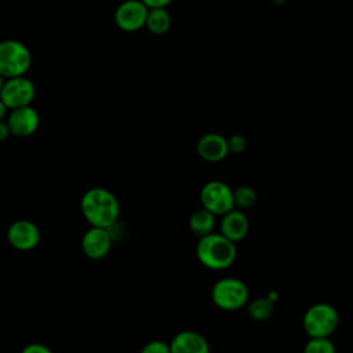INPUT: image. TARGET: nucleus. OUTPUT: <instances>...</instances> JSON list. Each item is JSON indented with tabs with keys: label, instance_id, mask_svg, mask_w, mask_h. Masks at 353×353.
Instances as JSON below:
<instances>
[{
	"label": "nucleus",
	"instance_id": "obj_21",
	"mask_svg": "<svg viewBox=\"0 0 353 353\" xmlns=\"http://www.w3.org/2000/svg\"><path fill=\"white\" fill-rule=\"evenodd\" d=\"M139 353H170V345L161 339H153L145 343Z\"/></svg>",
	"mask_w": 353,
	"mask_h": 353
},
{
	"label": "nucleus",
	"instance_id": "obj_1",
	"mask_svg": "<svg viewBox=\"0 0 353 353\" xmlns=\"http://www.w3.org/2000/svg\"><path fill=\"white\" fill-rule=\"evenodd\" d=\"M80 210L84 219L97 228L112 229L120 215V204L113 192L95 186L85 190L80 200Z\"/></svg>",
	"mask_w": 353,
	"mask_h": 353
},
{
	"label": "nucleus",
	"instance_id": "obj_8",
	"mask_svg": "<svg viewBox=\"0 0 353 353\" xmlns=\"http://www.w3.org/2000/svg\"><path fill=\"white\" fill-rule=\"evenodd\" d=\"M149 8L141 0H125L114 11V23L124 32H137L145 28Z\"/></svg>",
	"mask_w": 353,
	"mask_h": 353
},
{
	"label": "nucleus",
	"instance_id": "obj_18",
	"mask_svg": "<svg viewBox=\"0 0 353 353\" xmlns=\"http://www.w3.org/2000/svg\"><path fill=\"white\" fill-rule=\"evenodd\" d=\"M256 201V192L248 185H240L233 189V204L234 208L247 210L252 207Z\"/></svg>",
	"mask_w": 353,
	"mask_h": 353
},
{
	"label": "nucleus",
	"instance_id": "obj_19",
	"mask_svg": "<svg viewBox=\"0 0 353 353\" xmlns=\"http://www.w3.org/2000/svg\"><path fill=\"white\" fill-rule=\"evenodd\" d=\"M302 353H336V350L330 338H309Z\"/></svg>",
	"mask_w": 353,
	"mask_h": 353
},
{
	"label": "nucleus",
	"instance_id": "obj_9",
	"mask_svg": "<svg viewBox=\"0 0 353 353\" xmlns=\"http://www.w3.org/2000/svg\"><path fill=\"white\" fill-rule=\"evenodd\" d=\"M40 229L29 219L14 221L7 229V240L18 251H30L40 243Z\"/></svg>",
	"mask_w": 353,
	"mask_h": 353
},
{
	"label": "nucleus",
	"instance_id": "obj_5",
	"mask_svg": "<svg viewBox=\"0 0 353 353\" xmlns=\"http://www.w3.org/2000/svg\"><path fill=\"white\" fill-rule=\"evenodd\" d=\"M32 65L29 48L18 40L0 41V74L4 79L25 76Z\"/></svg>",
	"mask_w": 353,
	"mask_h": 353
},
{
	"label": "nucleus",
	"instance_id": "obj_2",
	"mask_svg": "<svg viewBox=\"0 0 353 353\" xmlns=\"http://www.w3.org/2000/svg\"><path fill=\"white\" fill-rule=\"evenodd\" d=\"M199 262L211 270H223L232 266L237 256L236 243L228 240L221 233L211 232L199 237L196 244Z\"/></svg>",
	"mask_w": 353,
	"mask_h": 353
},
{
	"label": "nucleus",
	"instance_id": "obj_3",
	"mask_svg": "<svg viewBox=\"0 0 353 353\" xmlns=\"http://www.w3.org/2000/svg\"><path fill=\"white\" fill-rule=\"evenodd\" d=\"M210 294L212 303L225 312L239 310L250 301L247 284L237 277H222L216 280Z\"/></svg>",
	"mask_w": 353,
	"mask_h": 353
},
{
	"label": "nucleus",
	"instance_id": "obj_15",
	"mask_svg": "<svg viewBox=\"0 0 353 353\" xmlns=\"http://www.w3.org/2000/svg\"><path fill=\"white\" fill-rule=\"evenodd\" d=\"M189 229L190 232L197 236L203 237L211 232H214L215 228V215L211 214L208 210L200 207L194 210L189 216Z\"/></svg>",
	"mask_w": 353,
	"mask_h": 353
},
{
	"label": "nucleus",
	"instance_id": "obj_11",
	"mask_svg": "<svg viewBox=\"0 0 353 353\" xmlns=\"http://www.w3.org/2000/svg\"><path fill=\"white\" fill-rule=\"evenodd\" d=\"M6 123L8 125L11 135L25 138L36 132L40 124V116L33 106L28 105V106L11 109Z\"/></svg>",
	"mask_w": 353,
	"mask_h": 353
},
{
	"label": "nucleus",
	"instance_id": "obj_6",
	"mask_svg": "<svg viewBox=\"0 0 353 353\" xmlns=\"http://www.w3.org/2000/svg\"><path fill=\"white\" fill-rule=\"evenodd\" d=\"M200 203L203 208L208 210L215 216H221L229 210L234 208L233 189L223 181H208L200 190Z\"/></svg>",
	"mask_w": 353,
	"mask_h": 353
},
{
	"label": "nucleus",
	"instance_id": "obj_12",
	"mask_svg": "<svg viewBox=\"0 0 353 353\" xmlns=\"http://www.w3.org/2000/svg\"><path fill=\"white\" fill-rule=\"evenodd\" d=\"M170 353H211L207 338L193 330L176 332L170 341Z\"/></svg>",
	"mask_w": 353,
	"mask_h": 353
},
{
	"label": "nucleus",
	"instance_id": "obj_16",
	"mask_svg": "<svg viewBox=\"0 0 353 353\" xmlns=\"http://www.w3.org/2000/svg\"><path fill=\"white\" fill-rule=\"evenodd\" d=\"M145 28L152 34H165L171 28V15L167 8H150L146 15Z\"/></svg>",
	"mask_w": 353,
	"mask_h": 353
},
{
	"label": "nucleus",
	"instance_id": "obj_23",
	"mask_svg": "<svg viewBox=\"0 0 353 353\" xmlns=\"http://www.w3.org/2000/svg\"><path fill=\"white\" fill-rule=\"evenodd\" d=\"M149 10L150 8H165L172 0H141Z\"/></svg>",
	"mask_w": 353,
	"mask_h": 353
},
{
	"label": "nucleus",
	"instance_id": "obj_22",
	"mask_svg": "<svg viewBox=\"0 0 353 353\" xmlns=\"http://www.w3.org/2000/svg\"><path fill=\"white\" fill-rule=\"evenodd\" d=\"M21 353H52V350L43 343H29L21 350Z\"/></svg>",
	"mask_w": 353,
	"mask_h": 353
},
{
	"label": "nucleus",
	"instance_id": "obj_20",
	"mask_svg": "<svg viewBox=\"0 0 353 353\" xmlns=\"http://www.w3.org/2000/svg\"><path fill=\"white\" fill-rule=\"evenodd\" d=\"M226 142H228L229 153L239 154V153H243L247 148V139L240 134H234V135L226 138Z\"/></svg>",
	"mask_w": 353,
	"mask_h": 353
},
{
	"label": "nucleus",
	"instance_id": "obj_25",
	"mask_svg": "<svg viewBox=\"0 0 353 353\" xmlns=\"http://www.w3.org/2000/svg\"><path fill=\"white\" fill-rule=\"evenodd\" d=\"M7 106L3 103V101L0 99V121H3L4 120V117L7 116Z\"/></svg>",
	"mask_w": 353,
	"mask_h": 353
},
{
	"label": "nucleus",
	"instance_id": "obj_4",
	"mask_svg": "<svg viewBox=\"0 0 353 353\" xmlns=\"http://www.w3.org/2000/svg\"><path fill=\"white\" fill-rule=\"evenodd\" d=\"M339 324V314L331 303L319 302L306 309L302 317L303 331L309 338H330Z\"/></svg>",
	"mask_w": 353,
	"mask_h": 353
},
{
	"label": "nucleus",
	"instance_id": "obj_14",
	"mask_svg": "<svg viewBox=\"0 0 353 353\" xmlns=\"http://www.w3.org/2000/svg\"><path fill=\"white\" fill-rule=\"evenodd\" d=\"M196 152L207 163L222 161L229 154L226 138L216 132H207L199 138Z\"/></svg>",
	"mask_w": 353,
	"mask_h": 353
},
{
	"label": "nucleus",
	"instance_id": "obj_17",
	"mask_svg": "<svg viewBox=\"0 0 353 353\" xmlns=\"http://www.w3.org/2000/svg\"><path fill=\"white\" fill-rule=\"evenodd\" d=\"M273 309H274V302L270 301L268 296H261L247 302L248 314L255 321H263L269 319L273 313Z\"/></svg>",
	"mask_w": 353,
	"mask_h": 353
},
{
	"label": "nucleus",
	"instance_id": "obj_10",
	"mask_svg": "<svg viewBox=\"0 0 353 353\" xmlns=\"http://www.w3.org/2000/svg\"><path fill=\"white\" fill-rule=\"evenodd\" d=\"M113 236L110 229L106 228H88L81 237V251L83 254L92 261L103 259L112 248Z\"/></svg>",
	"mask_w": 353,
	"mask_h": 353
},
{
	"label": "nucleus",
	"instance_id": "obj_24",
	"mask_svg": "<svg viewBox=\"0 0 353 353\" xmlns=\"http://www.w3.org/2000/svg\"><path fill=\"white\" fill-rule=\"evenodd\" d=\"M10 135H11V134H10V130H8L7 123H6L4 120H3V121H0V142L6 141Z\"/></svg>",
	"mask_w": 353,
	"mask_h": 353
},
{
	"label": "nucleus",
	"instance_id": "obj_7",
	"mask_svg": "<svg viewBox=\"0 0 353 353\" xmlns=\"http://www.w3.org/2000/svg\"><path fill=\"white\" fill-rule=\"evenodd\" d=\"M36 95L33 81L25 76L8 77L4 80L0 90V99L7 109H17L32 103Z\"/></svg>",
	"mask_w": 353,
	"mask_h": 353
},
{
	"label": "nucleus",
	"instance_id": "obj_26",
	"mask_svg": "<svg viewBox=\"0 0 353 353\" xmlns=\"http://www.w3.org/2000/svg\"><path fill=\"white\" fill-rule=\"evenodd\" d=\"M3 83H4V77L0 74V90H1V87H3Z\"/></svg>",
	"mask_w": 353,
	"mask_h": 353
},
{
	"label": "nucleus",
	"instance_id": "obj_13",
	"mask_svg": "<svg viewBox=\"0 0 353 353\" xmlns=\"http://www.w3.org/2000/svg\"><path fill=\"white\" fill-rule=\"evenodd\" d=\"M221 230L219 233L233 243L244 240L250 230V222L243 210L232 208L221 215Z\"/></svg>",
	"mask_w": 353,
	"mask_h": 353
}]
</instances>
